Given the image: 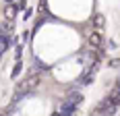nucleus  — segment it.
<instances>
[{
    "mask_svg": "<svg viewBox=\"0 0 120 116\" xmlns=\"http://www.w3.org/2000/svg\"><path fill=\"white\" fill-rule=\"evenodd\" d=\"M116 108H118V106L114 104L110 97H106L104 102H99V104L95 106V110H93V116H112L114 112H116Z\"/></svg>",
    "mask_w": 120,
    "mask_h": 116,
    "instance_id": "obj_2",
    "label": "nucleus"
},
{
    "mask_svg": "<svg viewBox=\"0 0 120 116\" xmlns=\"http://www.w3.org/2000/svg\"><path fill=\"white\" fill-rule=\"evenodd\" d=\"M8 46H11V25L2 23L0 25V56L8 50Z\"/></svg>",
    "mask_w": 120,
    "mask_h": 116,
    "instance_id": "obj_3",
    "label": "nucleus"
},
{
    "mask_svg": "<svg viewBox=\"0 0 120 116\" xmlns=\"http://www.w3.org/2000/svg\"><path fill=\"white\" fill-rule=\"evenodd\" d=\"M101 23H104V17L97 15V17H95V27H101Z\"/></svg>",
    "mask_w": 120,
    "mask_h": 116,
    "instance_id": "obj_5",
    "label": "nucleus"
},
{
    "mask_svg": "<svg viewBox=\"0 0 120 116\" xmlns=\"http://www.w3.org/2000/svg\"><path fill=\"white\" fill-rule=\"evenodd\" d=\"M116 87H118V89H120V79H118V81H116Z\"/></svg>",
    "mask_w": 120,
    "mask_h": 116,
    "instance_id": "obj_7",
    "label": "nucleus"
},
{
    "mask_svg": "<svg viewBox=\"0 0 120 116\" xmlns=\"http://www.w3.org/2000/svg\"><path fill=\"white\" fill-rule=\"evenodd\" d=\"M89 44H91L93 48H97L99 44H101V35H99V33H91V37H89Z\"/></svg>",
    "mask_w": 120,
    "mask_h": 116,
    "instance_id": "obj_4",
    "label": "nucleus"
},
{
    "mask_svg": "<svg viewBox=\"0 0 120 116\" xmlns=\"http://www.w3.org/2000/svg\"><path fill=\"white\" fill-rule=\"evenodd\" d=\"M19 70H21V64L17 62V64H15V70H12V77H17V75H19Z\"/></svg>",
    "mask_w": 120,
    "mask_h": 116,
    "instance_id": "obj_6",
    "label": "nucleus"
},
{
    "mask_svg": "<svg viewBox=\"0 0 120 116\" xmlns=\"http://www.w3.org/2000/svg\"><path fill=\"white\" fill-rule=\"evenodd\" d=\"M37 83H39V75H27L23 81L17 85V89H15V95H12V106L17 104L19 100L27 97V95H29V93L37 87Z\"/></svg>",
    "mask_w": 120,
    "mask_h": 116,
    "instance_id": "obj_1",
    "label": "nucleus"
}]
</instances>
